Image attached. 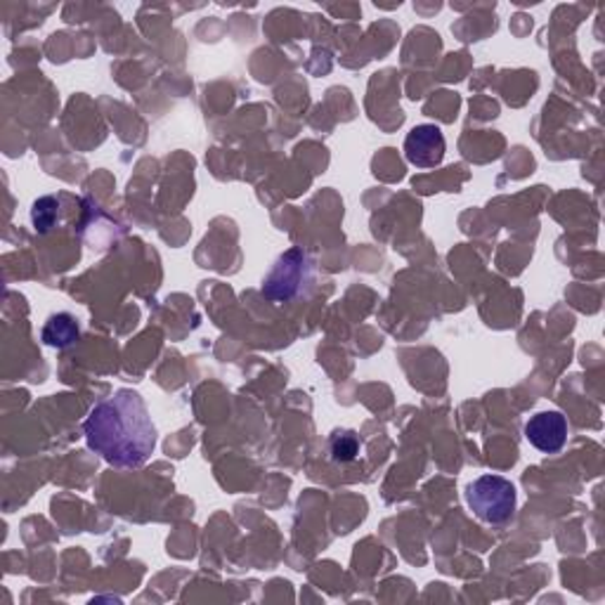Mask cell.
I'll list each match as a JSON object with an SVG mask.
<instances>
[{
  "label": "cell",
  "mask_w": 605,
  "mask_h": 605,
  "mask_svg": "<svg viewBox=\"0 0 605 605\" xmlns=\"http://www.w3.org/2000/svg\"><path fill=\"white\" fill-rule=\"evenodd\" d=\"M88 447L116 469H137L157 447V429L147 405L131 388L116 391L90 409L84 423Z\"/></svg>",
  "instance_id": "6da1fadb"
},
{
  "label": "cell",
  "mask_w": 605,
  "mask_h": 605,
  "mask_svg": "<svg viewBox=\"0 0 605 605\" xmlns=\"http://www.w3.org/2000/svg\"><path fill=\"white\" fill-rule=\"evenodd\" d=\"M466 504L490 526H502L516 511V485L502 476H480L466 487Z\"/></svg>",
  "instance_id": "7a4b0ae2"
},
{
  "label": "cell",
  "mask_w": 605,
  "mask_h": 605,
  "mask_svg": "<svg viewBox=\"0 0 605 605\" xmlns=\"http://www.w3.org/2000/svg\"><path fill=\"white\" fill-rule=\"evenodd\" d=\"M310 280L312 268L308 256L300 249H292L272 266L263 282V296H268L270 300H292L306 292Z\"/></svg>",
  "instance_id": "3957f363"
},
{
  "label": "cell",
  "mask_w": 605,
  "mask_h": 605,
  "mask_svg": "<svg viewBox=\"0 0 605 605\" xmlns=\"http://www.w3.org/2000/svg\"><path fill=\"white\" fill-rule=\"evenodd\" d=\"M405 157L417 169H435L445 159V135L433 123L411 128L405 140Z\"/></svg>",
  "instance_id": "277c9868"
},
{
  "label": "cell",
  "mask_w": 605,
  "mask_h": 605,
  "mask_svg": "<svg viewBox=\"0 0 605 605\" xmlns=\"http://www.w3.org/2000/svg\"><path fill=\"white\" fill-rule=\"evenodd\" d=\"M528 443L544 454H556L568 440V419L560 411H540L526 423Z\"/></svg>",
  "instance_id": "5b68a950"
},
{
  "label": "cell",
  "mask_w": 605,
  "mask_h": 605,
  "mask_svg": "<svg viewBox=\"0 0 605 605\" xmlns=\"http://www.w3.org/2000/svg\"><path fill=\"white\" fill-rule=\"evenodd\" d=\"M78 322L69 312L52 314L44 326V343L52 348H66L78 341Z\"/></svg>",
  "instance_id": "8992f818"
},
{
  "label": "cell",
  "mask_w": 605,
  "mask_h": 605,
  "mask_svg": "<svg viewBox=\"0 0 605 605\" xmlns=\"http://www.w3.org/2000/svg\"><path fill=\"white\" fill-rule=\"evenodd\" d=\"M58 215H60V201L58 197H44L34 203L32 209V223L36 227V232L40 235H46L48 230H52V225L58 223Z\"/></svg>",
  "instance_id": "52a82bcc"
},
{
  "label": "cell",
  "mask_w": 605,
  "mask_h": 605,
  "mask_svg": "<svg viewBox=\"0 0 605 605\" xmlns=\"http://www.w3.org/2000/svg\"><path fill=\"white\" fill-rule=\"evenodd\" d=\"M360 454V440L353 431L334 433L332 437V457L336 461H353Z\"/></svg>",
  "instance_id": "ba28073f"
}]
</instances>
